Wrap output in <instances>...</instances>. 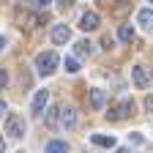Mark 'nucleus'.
<instances>
[{"instance_id":"obj_1","label":"nucleus","mask_w":153,"mask_h":153,"mask_svg":"<svg viewBox=\"0 0 153 153\" xmlns=\"http://www.w3.org/2000/svg\"><path fill=\"white\" fill-rule=\"evenodd\" d=\"M128 115H134V101L123 99V101H115V104H109L107 118H109V120H126Z\"/></svg>"},{"instance_id":"obj_2","label":"nucleus","mask_w":153,"mask_h":153,"mask_svg":"<svg viewBox=\"0 0 153 153\" xmlns=\"http://www.w3.org/2000/svg\"><path fill=\"white\" fill-rule=\"evenodd\" d=\"M36 68L41 76H49L55 68H57V55L55 52H41V55H36Z\"/></svg>"},{"instance_id":"obj_3","label":"nucleus","mask_w":153,"mask_h":153,"mask_svg":"<svg viewBox=\"0 0 153 153\" xmlns=\"http://www.w3.org/2000/svg\"><path fill=\"white\" fill-rule=\"evenodd\" d=\"M16 25L30 33V30H36L38 25H41V16L33 14V11H27V8H19V11H16Z\"/></svg>"},{"instance_id":"obj_4","label":"nucleus","mask_w":153,"mask_h":153,"mask_svg":"<svg viewBox=\"0 0 153 153\" xmlns=\"http://www.w3.org/2000/svg\"><path fill=\"white\" fill-rule=\"evenodd\" d=\"M6 134H8V137H22V134H25V118H22V115H8V118H6Z\"/></svg>"},{"instance_id":"obj_5","label":"nucleus","mask_w":153,"mask_h":153,"mask_svg":"<svg viewBox=\"0 0 153 153\" xmlns=\"http://www.w3.org/2000/svg\"><path fill=\"white\" fill-rule=\"evenodd\" d=\"M131 74H134V85H137V88H148L150 79H153V74H150L148 66H134Z\"/></svg>"},{"instance_id":"obj_6","label":"nucleus","mask_w":153,"mask_h":153,"mask_svg":"<svg viewBox=\"0 0 153 153\" xmlns=\"http://www.w3.org/2000/svg\"><path fill=\"white\" fill-rule=\"evenodd\" d=\"M88 101H90L93 109H104V107H107V93H104L101 88H93V90L88 93Z\"/></svg>"},{"instance_id":"obj_7","label":"nucleus","mask_w":153,"mask_h":153,"mask_svg":"<svg viewBox=\"0 0 153 153\" xmlns=\"http://www.w3.org/2000/svg\"><path fill=\"white\" fill-rule=\"evenodd\" d=\"M52 41H55V44H66V41H71V30H68L66 25H55V27H52Z\"/></svg>"},{"instance_id":"obj_8","label":"nucleus","mask_w":153,"mask_h":153,"mask_svg":"<svg viewBox=\"0 0 153 153\" xmlns=\"http://www.w3.org/2000/svg\"><path fill=\"white\" fill-rule=\"evenodd\" d=\"M79 27L82 30H96V27H99V14H96V11H85L82 19H79Z\"/></svg>"},{"instance_id":"obj_9","label":"nucleus","mask_w":153,"mask_h":153,"mask_svg":"<svg viewBox=\"0 0 153 153\" xmlns=\"http://www.w3.org/2000/svg\"><path fill=\"white\" fill-rule=\"evenodd\" d=\"M128 11H131V3H128V0H115V6L109 8V14H112L115 19H123Z\"/></svg>"},{"instance_id":"obj_10","label":"nucleus","mask_w":153,"mask_h":153,"mask_svg":"<svg viewBox=\"0 0 153 153\" xmlns=\"http://www.w3.org/2000/svg\"><path fill=\"white\" fill-rule=\"evenodd\" d=\"M60 123H63L66 128H74V123H76V112H74L71 107H60Z\"/></svg>"},{"instance_id":"obj_11","label":"nucleus","mask_w":153,"mask_h":153,"mask_svg":"<svg viewBox=\"0 0 153 153\" xmlns=\"http://www.w3.org/2000/svg\"><path fill=\"white\" fill-rule=\"evenodd\" d=\"M47 101H49V90H38V93H36V99H33V112H36V115H41V109L47 107Z\"/></svg>"},{"instance_id":"obj_12","label":"nucleus","mask_w":153,"mask_h":153,"mask_svg":"<svg viewBox=\"0 0 153 153\" xmlns=\"http://www.w3.org/2000/svg\"><path fill=\"white\" fill-rule=\"evenodd\" d=\"M137 19H140V25H142L148 33H153V11H150V8H142Z\"/></svg>"},{"instance_id":"obj_13","label":"nucleus","mask_w":153,"mask_h":153,"mask_svg":"<svg viewBox=\"0 0 153 153\" xmlns=\"http://www.w3.org/2000/svg\"><path fill=\"white\" fill-rule=\"evenodd\" d=\"M90 142H93V145H99V148H115V140L107 137V134H93Z\"/></svg>"},{"instance_id":"obj_14","label":"nucleus","mask_w":153,"mask_h":153,"mask_svg":"<svg viewBox=\"0 0 153 153\" xmlns=\"http://www.w3.org/2000/svg\"><path fill=\"white\" fill-rule=\"evenodd\" d=\"M68 150V145L63 142V140H52L47 148H44V153H66Z\"/></svg>"},{"instance_id":"obj_15","label":"nucleus","mask_w":153,"mask_h":153,"mask_svg":"<svg viewBox=\"0 0 153 153\" xmlns=\"http://www.w3.org/2000/svg\"><path fill=\"white\" fill-rule=\"evenodd\" d=\"M74 52L79 55V57H90V52H93V44H90V41H76Z\"/></svg>"},{"instance_id":"obj_16","label":"nucleus","mask_w":153,"mask_h":153,"mask_svg":"<svg viewBox=\"0 0 153 153\" xmlns=\"http://www.w3.org/2000/svg\"><path fill=\"white\" fill-rule=\"evenodd\" d=\"M118 36H120V41H134V27L131 25H120V30H118Z\"/></svg>"},{"instance_id":"obj_17","label":"nucleus","mask_w":153,"mask_h":153,"mask_svg":"<svg viewBox=\"0 0 153 153\" xmlns=\"http://www.w3.org/2000/svg\"><path fill=\"white\" fill-rule=\"evenodd\" d=\"M57 115H60V107H57V109H49V112H47L44 123H47L49 128H55V126H57Z\"/></svg>"},{"instance_id":"obj_18","label":"nucleus","mask_w":153,"mask_h":153,"mask_svg":"<svg viewBox=\"0 0 153 153\" xmlns=\"http://www.w3.org/2000/svg\"><path fill=\"white\" fill-rule=\"evenodd\" d=\"M66 71L68 74H76V71H79V63H76L74 57H66Z\"/></svg>"},{"instance_id":"obj_19","label":"nucleus","mask_w":153,"mask_h":153,"mask_svg":"<svg viewBox=\"0 0 153 153\" xmlns=\"http://www.w3.org/2000/svg\"><path fill=\"white\" fill-rule=\"evenodd\" d=\"M145 109H148V112H153V93H150V96H145Z\"/></svg>"},{"instance_id":"obj_20","label":"nucleus","mask_w":153,"mask_h":153,"mask_svg":"<svg viewBox=\"0 0 153 153\" xmlns=\"http://www.w3.org/2000/svg\"><path fill=\"white\" fill-rule=\"evenodd\" d=\"M8 82V74H6V68H0V88H3Z\"/></svg>"},{"instance_id":"obj_21","label":"nucleus","mask_w":153,"mask_h":153,"mask_svg":"<svg viewBox=\"0 0 153 153\" xmlns=\"http://www.w3.org/2000/svg\"><path fill=\"white\" fill-rule=\"evenodd\" d=\"M128 140H131V142H137V145H140V142H142V134H137V131H134V134H128Z\"/></svg>"},{"instance_id":"obj_22","label":"nucleus","mask_w":153,"mask_h":153,"mask_svg":"<svg viewBox=\"0 0 153 153\" xmlns=\"http://www.w3.org/2000/svg\"><path fill=\"white\" fill-rule=\"evenodd\" d=\"M49 3H52V0H36V8H47Z\"/></svg>"},{"instance_id":"obj_23","label":"nucleus","mask_w":153,"mask_h":153,"mask_svg":"<svg viewBox=\"0 0 153 153\" xmlns=\"http://www.w3.org/2000/svg\"><path fill=\"white\" fill-rule=\"evenodd\" d=\"M0 153H6V140L0 137Z\"/></svg>"},{"instance_id":"obj_24","label":"nucleus","mask_w":153,"mask_h":153,"mask_svg":"<svg viewBox=\"0 0 153 153\" xmlns=\"http://www.w3.org/2000/svg\"><path fill=\"white\" fill-rule=\"evenodd\" d=\"M3 112H6V101H3V99H0V115H3Z\"/></svg>"},{"instance_id":"obj_25","label":"nucleus","mask_w":153,"mask_h":153,"mask_svg":"<svg viewBox=\"0 0 153 153\" xmlns=\"http://www.w3.org/2000/svg\"><path fill=\"white\" fill-rule=\"evenodd\" d=\"M3 47H6V38H0V49H3Z\"/></svg>"},{"instance_id":"obj_26","label":"nucleus","mask_w":153,"mask_h":153,"mask_svg":"<svg viewBox=\"0 0 153 153\" xmlns=\"http://www.w3.org/2000/svg\"><path fill=\"white\" fill-rule=\"evenodd\" d=\"M118 153H128V150H126V148H120V150H118Z\"/></svg>"},{"instance_id":"obj_27","label":"nucleus","mask_w":153,"mask_h":153,"mask_svg":"<svg viewBox=\"0 0 153 153\" xmlns=\"http://www.w3.org/2000/svg\"><path fill=\"white\" fill-rule=\"evenodd\" d=\"M16 153H25V150H16Z\"/></svg>"},{"instance_id":"obj_28","label":"nucleus","mask_w":153,"mask_h":153,"mask_svg":"<svg viewBox=\"0 0 153 153\" xmlns=\"http://www.w3.org/2000/svg\"><path fill=\"white\" fill-rule=\"evenodd\" d=\"M150 3H153V0H150Z\"/></svg>"}]
</instances>
